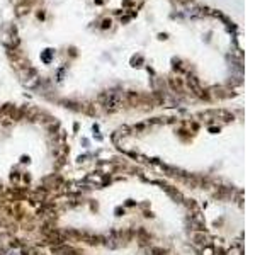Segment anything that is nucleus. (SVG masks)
Returning a JSON list of instances; mask_svg holds the SVG:
<instances>
[{
	"instance_id": "1",
	"label": "nucleus",
	"mask_w": 272,
	"mask_h": 255,
	"mask_svg": "<svg viewBox=\"0 0 272 255\" xmlns=\"http://www.w3.org/2000/svg\"><path fill=\"white\" fill-rule=\"evenodd\" d=\"M27 5H21V7H17V15H22V14H26L27 12Z\"/></svg>"
},
{
	"instance_id": "2",
	"label": "nucleus",
	"mask_w": 272,
	"mask_h": 255,
	"mask_svg": "<svg viewBox=\"0 0 272 255\" xmlns=\"http://www.w3.org/2000/svg\"><path fill=\"white\" fill-rule=\"evenodd\" d=\"M179 2H187V0H179Z\"/></svg>"
}]
</instances>
